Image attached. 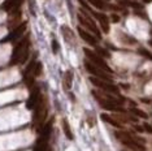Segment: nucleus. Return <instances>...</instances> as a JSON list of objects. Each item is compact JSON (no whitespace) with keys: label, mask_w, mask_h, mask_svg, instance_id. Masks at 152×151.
I'll list each match as a JSON object with an SVG mask.
<instances>
[{"label":"nucleus","mask_w":152,"mask_h":151,"mask_svg":"<svg viewBox=\"0 0 152 151\" xmlns=\"http://www.w3.org/2000/svg\"><path fill=\"white\" fill-rule=\"evenodd\" d=\"M29 56V38H23L17 43V46L13 50L11 64H23Z\"/></svg>","instance_id":"nucleus-1"},{"label":"nucleus","mask_w":152,"mask_h":151,"mask_svg":"<svg viewBox=\"0 0 152 151\" xmlns=\"http://www.w3.org/2000/svg\"><path fill=\"white\" fill-rule=\"evenodd\" d=\"M78 33H79V37H81L85 42H87L88 44H91V46H96V42H98V40H96V38L94 35H91L88 32L83 30L82 27H78Z\"/></svg>","instance_id":"nucleus-13"},{"label":"nucleus","mask_w":152,"mask_h":151,"mask_svg":"<svg viewBox=\"0 0 152 151\" xmlns=\"http://www.w3.org/2000/svg\"><path fill=\"white\" fill-rule=\"evenodd\" d=\"M63 33H64V37H65V40H66V42H70V43L74 42L73 32H72L68 26H63Z\"/></svg>","instance_id":"nucleus-16"},{"label":"nucleus","mask_w":152,"mask_h":151,"mask_svg":"<svg viewBox=\"0 0 152 151\" xmlns=\"http://www.w3.org/2000/svg\"><path fill=\"white\" fill-rule=\"evenodd\" d=\"M83 52L85 55L87 56V59L91 61L92 64H95V65H98L99 68H102L103 70H105V72H108V73H112V69L108 67V64L104 61V59H103L100 55L98 54H95V52H92V51H90L88 48H83Z\"/></svg>","instance_id":"nucleus-4"},{"label":"nucleus","mask_w":152,"mask_h":151,"mask_svg":"<svg viewBox=\"0 0 152 151\" xmlns=\"http://www.w3.org/2000/svg\"><path fill=\"white\" fill-rule=\"evenodd\" d=\"M48 136H44V134H40L39 139L37 141L35 146H34V150L33 151H47L48 149Z\"/></svg>","instance_id":"nucleus-12"},{"label":"nucleus","mask_w":152,"mask_h":151,"mask_svg":"<svg viewBox=\"0 0 152 151\" xmlns=\"http://www.w3.org/2000/svg\"><path fill=\"white\" fill-rule=\"evenodd\" d=\"M112 20H113V22H118L120 17H118V16H116V15H112Z\"/></svg>","instance_id":"nucleus-26"},{"label":"nucleus","mask_w":152,"mask_h":151,"mask_svg":"<svg viewBox=\"0 0 152 151\" xmlns=\"http://www.w3.org/2000/svg\"><path fill=\"white\" fill-rule=\"evenodd\" d=\"M21 3H22V0H5V1L1 4V9L5 12L16 11V9H20Z\"/></svg>","instance_id":"nucleus-11"},{"label":"nucleus","mask_w":152,"mask_h":151,"mask_svg":"<svg viewBox=\"0 0 152 151\" xmlns=\"http://www.w3.org/2000/svg\"><path fill=\"white\" fill-rule=\"evenodd\" d=\"M102 119L104 120L105 122H109L110 125H113V126H116V128H122V125H121V122H118V121H116L113 117H110V116H108V115H105V113H103L102 115Z\"/></svg>","instance_id":"nucleus-17"},{"label":"nucleus","mask_w":152,"mask_h":151,"mask_svg":"<svg viewBox=\"0 0 152 151\" xmlns=\"http://www.w3.org/2000/svg\"><path fill=\"white\" fill-rule=\"evenodd\" d=\"M63 128H64V133H65V136H66L69 139H73V133H72L70 126H69L68 121H66V120H65V119L63 120Z\"/></svg>","instance_id":"nucleus-18"},{"label":"nucleus","mask_w":152,"mask_h":151,"mask_svg":"<svg viewBox=\"0 0 152 151\" xmlns=\"http://www.w3.org/2000/svg\"><path fill=\"white\" fill-rule=\"evenodd\" d=\"M90 81L95 85L96 87H99L100 90H104L107 92H110V94H118V89H117L115 85L110 84V81H105V80H102V78H98V77H90Z\"/></svg>","instance_id":"nucleus-5"},{"label":"nucleus","mask_w":152,"mask_h":151,"mask_svg":"<svg viewBox=\"0 0 152 151\" xmlns=\"http://www.w3.org/2000/svg\"><path fill=\"white\" fill-rule=\"evenodd\" d=\"M40 73H42V64H40V63H37L35 67H34V77L39 76Z\"/></svg>","instance_id":"nucleus-23"},{"label":"nucleus","mask_w":152,"mask_h":151,"mask_svg":"<svg viewBox=\"0 0 152 151\" xmlns=\"http://www.w3.org/2000/svg\"><path fill=\"white\" fill-rule=\"evenodd\" d=\"M131 112H134L137 116H139V117L147 119V113L143 112V111H140V109H138V108H131Z\"/></svg>","instance_id":"nucleus-22"},{"label":"nucleus","mask_w":152,"mask_h":151,"mask_svg":"<svg viewBox=\"0 0 152 151\" xmlns=\"http://www.w3.org/2000/svg\"><path fill=\"white\" fill-rule=\"evenodd\" d=\"M47 151H51V150H50V149H47Z\"/></svg>","instance_id":"nucleus-30"},{"label":"nucleus","mask_w":152,"mask_h":151,"mask_svg":"<svg viewBox=\"0 0 152 151\" xmlns=\"http://www.w3.org/2000/svg\"><path fill=\"white\" fill-rule=\"evenodd\" d=\"M46 116H47V107H46V102L42 98L39 103L35 106V113H34V120H33L34 126L37 128V130H40L43 128Z\"/></svg>","instance_id":"nucleus-3"},{"label":"nucleus","mask_w":152,"mask_h":151,"mask_svg":"<svg viewBox=\"0 0 152 151\" xmlns=\"http://www.w3.org/2000/svg\"><path fill=\"white\" fill-rule=\"evenodd\" d=\"M148 43H150V46H152V39L150 40V42H148Z\"/></svg>","instance_id":"nucleus-28"},{"label":"nucleus","mask_w":152,"mask_h":151,"mask_svg":"<svg viewBox=\"0 0 152 151\" xmlns=\"http://www.w3.org/2000/svg\"><path fill=\"white\" fill-rule=\"evenodd\" d=\"M94 16L99 20L100 26H102L103 32H104V33H108V32H109V21H108V17H107L105 15H103V13H95V12H94Z\"/></svg>","instance_id":"nucleus-14"},{"label":"nucleus","mask_w":152,"mask_h":151,"mask_svg":"<svg viewBox=\"0 0 152 151\" xmlns=\"http://www.w3.org/2000/svg\"><path fill=\"white\" fill-rule=\"evenodd\" d=\"M81 11H82V13H83V15H78V21L81 22L85 27H87L90 32L94 33L96 37H99V38H100V32H99L98 26H96V25H95V22L92 21L91 18H90V15H87V13L85 12V9H81Z\"/></svg>","instance_id":"nucleus-7"},{"label":"nucleus","mask_w":152,"mask_h":151,"mask_svg":"<svg viewBox=\"0 0 152 151\" xmlns=\"http://www.w3.org/2000/svg\"><path fill=\"white\" fill-rule=\"evenodd\" d=\"M144 1H147V3H150V1H152V0H144Z\"/></svg>","instance_id":"nucleus-29"},{"label":"nucleus","mask_w":152,"mask_h":151,"mask_svg":"<svg viewBox=\"0 0 152 151\" xmlns=\"http://www.w3.org/2000/svg\"><path fill=\"white\" fill-rule=\"evenodd\" d=\"M85 67H86V70H87L88 73H91L92 76H95V77L102 78V80H105V81H110V77L108 76V72L103 70L102 68H99L98 65L92 64L91 61L86 60L85 61Z\"/></svg>","instance_id":"nucleus-6"},{"label":"nucleus","mask_w":152,"mask_h":151,"mask_svg":"<svg viewBox=\"0 0 152 151\" xmlns=\"http://www.w3.org/2000/svg\"><path fill=\"white\" fill-rule=\"evenodd\" d=\"M144 128L147 129V132H148V133H152V128H151V126L148 125V124H144Z\"/></svg>","instance_id":"nucleus-27"},{"label":"nucleus","mask_w":152,"mask_h":151,"mask_svg":"<svg viewBox=\"0 0 152 151\" xmlns=\"http://www.w3.org/2000/svg\"><path fill=\"white\" fill-rule=\"evenodd\" d=\"M90 3H91L94 7H96V8H99V9H104L105 8V5H104V3L102 1V0H88Z\"/></svg>","instance_id":"nucleus-20"},{"label":"nucleus","mask_w":152,"mask_h":151,"mask_svg":"<svg viewBox=\"0 0 152 151\" xmlns=\"http://www.w3.org/2000/svg\"><path fill=\"white\" fill-rule=\"evenodd\" d=\"M42 99V95H40V90L38 87H34L31 92H30V97L29 99H27V102H26V107L29 108V109H33V108H35V106L39 103V100Z\"/></svg>","instance_id":"nucleus-9"},{"label":"nucleus","mask_w":152,"mask_h":151,"mask_svg":"<svg viewBox=\"0 0 152 151\" xmlns=\"http://www.w3.org/2000/svg\"><path fill=\"white\" fill-rule=\"evenodd\" d=\"M139 54L144 55V56H147L148 59H151V60H152V54H150V52H148L147 50H144V48H140V50H139Z\"/></svg>","instance_id":"nucleus-24"},{"label":"nucleus","mask_w":152,"mask_h":151,"mask_svg":"<svg viewBox=\"0 0 152 151\" xmlns=\"http://www.w3.org/2000/svg\"><path fill=\"white\" fill-rule=\"evenodd\" d=\"M72 82H73V73L70 70L65 72V76H64V87L65 90H69L72 87Z\"/></svg>","instance_id":"nucleus-15"},{"label":"nucleus","mask_w":152,"mask_h":151,"mask_svg":"<svg viewBox=\"0 0 152 151\" xmlns=\"http://www.w3.org/2000/svg\"><path fill=\"white\" fill-rule=\"evenodd\" d=\"M96 52H98V55H100V56H103V57H109L110 56L108 51L104 50V48H100V47H96Z\"/></svg>","instance_id":"nucleus-21"},{"label":"nucleus","mask_w":152,"mask_h":151,"mask_svg":"<svg viewBox=\"0 0 152 151\" xmlns=\"http://www.w3.org/2000/svg\"><path fill=\"white\" fill-rule=\"evenodd\" d=\"M120 39H121V42H124L126 44H134L135 43V39H134V38H130V37L125 35V34H120Z\"/></svg>","instance_id":"nucleus-19"},{"label":"nucleus","mask_w":152,"mask_h":151,"mask_svg":"<svg viewBox=\"0 0 152 151\" xmlns=\"http://www.w3.org/2000/svg\"><path fill=\"white\" fill-rule=\"evenodd\" d=\"M25 30H26V23H21V25H18L11 34H9L8 37L5 38L4 42H13V40L18 39V38L21 37L23 33H25Z\"/></svg>","instance_id":"nucleus-10"},{"label":"nucleus","mask_w":152,"mask_h":151,"mask_svg":"<svg viewBox=\"0 0 152 151\" xmlns=\"http://www.w3.org/2000/svg\"><path fill=\"white\" fill-rule=\"evenodd\" d=\"M52 51H53V54L58 52V44H57L56 40H52Z\"/></svg>","instance_id":"nucleus-25"},{"label":"nucleus","mask_w":152,"mask_h":151,"mask_svg":"<svg viewBox=\"0 0 152 151\" xmlns=\"http://www.w3.org/2000/svg\"><path fill=\"white\" fill-rule=\"evenodd\" d=\"M92 94H94L95 97H96L98 102L100 103V106H102L103 108L108 109V111H118V112H124V109H122V108H120V106L117 104V103H115V102L109 100V99L104 98L103 95H99L96 91H92Z\"/></svg>","instance_id":"nucleus-8"},{"label":"nucleus","mask_w":152,"mask_h":151,"mask_svg":"<svg viewBox=\"0 0 152 151\" xmlns=\"http://www.w3.org/2000/svg\"><path fill=\"white\" fill-rule=\"evenodd\" d=\"M116 137L118 138L121 143H124L126 147L134 150V151H144V147L142 146L139 138H134L131 133L126 132H116Z\"/></svg>","instance_id":"nucleus-2"}]
</instances>
